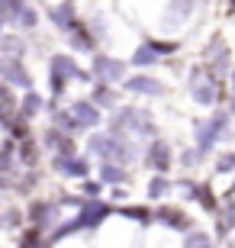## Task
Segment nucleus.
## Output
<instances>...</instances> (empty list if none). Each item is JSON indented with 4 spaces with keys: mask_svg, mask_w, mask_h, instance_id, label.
I'll list each match as a JSON object with an SVG mask.
<instances>
[{
    "mask_svg": "<svg viewBox=\"0 0 235 248\" xmlns=\"http://www.w3.org/2000/svg\"><path fill=\"white\" fill-rule=\"evenodd\" d=\"M91 152L94 155H100V158H113V161H129V152L123 142H116V139H107V136H91Z\"/></svg>",
    "mask_w": 235,
    "mask_h": 248,
    "instance_id": "1",
    "label": "nucleus"
},
{
    "mask_svg": "<svg viewBox=\"0 0 235 248\" xmlns=\"http://www.w3.org/2000/svg\"><path fill=\"white\" fill-rule=\"evenodd\" d=\"M0 78H7L10 84H23V87H29V74L23 71V64H19V58H0Z\"/></svg>",
    "mask_w": 235,
    "mask_h": 248,
    "instance_id": "2",
    "label": "nucleus"
},
{
    "mask_svg": "<svg viewBox=\"0 0 235 248\" xmlns=\"http://www.w3.org/2000/svg\"><path fill=\"white\" fill-rule=\"evenodd\" d=\"M107 216H110V206H107V203L87 200V203H84V213L78 216V222H81V226H97V222H103Z\"/></svg>",
    "mask_w": 235,
    "mask_h": 248,
    "instance_id": "3",
    "label": "nucleus"
},
{
    "mask_svg": "<svg viewBox=\"0 0 235 248\" xmlns=\"http://www.w3.org/2000/svg\"><path fill=\"white\" fill-rule=\"evenodd\" d=\"M94 71H97V78H103V81H119V78H123V64H119L116 58L97 55V62H94Z\"/></svg>",
    "mask_w": 235,
    "mask_h": 248,
    "instance_id": "4",
    "label": "nucleus"
},
{
    "mask_svg": "<svg viewBox=\"0 0 235 248\" xmlns=\"http://www.w3.org/2000/svg\"><path fill=\"white\" fill-rule=\"evenodd\" d=\"M29 216H32V222H36V229H46V226L55 222V203L36 200V203H32V210H29Z\"/></svg>",
    "mask_w": 235,
    "mask_h": 248,
    "instance_id": "5",
    "label": "nucleus"
},
{
    "mask_svg": "<svg viewBox=\"0 0 235 248\" xmlns=\"http://www.w3.org/2000/svg\"><path fill=\"white\" fill-rule=\"evenodd\" d=\"M74 116V120L81 123V126H94V123L100 120V113H97V107L94 103H87V100H78V103H71V110H68Z\"/></svg>",
    "mask_w": 235,
    "mask_h": 248,
    "instance_id": "6",
    "label": "nucleus"
},
{
    "mask_svg": "<svg viewBox=\"0 0 235 248\" xmlns=\"http://www.w3.org/2000/svg\"><path fill=\"white\" fill-rule=\"evenodd\" d=\"M46 142L55 148V152H58V158H74V142L68 136H62L58 129H48V132H46Z\"/></svg>",
    "mask_w": 235,
    "mask_h": 248,
    "instance_id": "7",
    "label": "nucleus"
},
{
    "mask_svg": "<svg viewBox=\"0 0 235 248\" xmlns=\"http://www.w3.org/2000/svg\"><path fill=\"white\" fill-rule=\"evenodd\" d=\"M55 171L68 174V177H84L87 174V165H84L81 158H55Z\"/></svg>",
    "mask_w": 235,
    "mask_h": 248,
    "instance_id": "8",
    "label": "nucleus"
},
{
    "mask_svg": "<svg viewBox=\"0 0 235 248\" xmlns=\"http://www.w3.org/2000/svg\"><path fill=\"white\" fill-rule=\"evenodd\" d=\"M52 74H58V78H64V81H68V78H84V74L78 71V64H74L68 55H55L52 58Z\"/></svg>",
    "mask_w": 235,
    "mask_h": 248,
    "instance_id": "9",
    "label": "nucleus"
},
{
    "mask_svg": "<svg viewBox=\"0 0 235 248\" xmlns=\"http://www.w3.org/2000/svg\"><path fill=\"white\" fill-rule=\"evenodd\" d=\"M48 13H52V23L62 29H71L78 19H74V7L71 3H62V7H48Z\"/></svg>",
    "mask_w": 235,
    "mask_h": 248,
    "instance_id": "10",
    "label": "nucleus"
},
{
    "mask_svg": "<svg viewBox=\"0 0 235 248\" xmlns=\"http://www.w3.org/2000/svg\"><path fill=\"white\" fill-rule=\"evenodd\" d=\"M148 165H152L155 171H168V145H164V142H155V145L148 148Z\"/></svg>",
    "mask_w": 235,
    "mask_h": 248,
    "instance_id": "11",
    "label": "nucleus"
},
{
    "mask_svg": "<svg viewBox=\"0 0 235 248\" xmlns=\"http://www.w3.org/2000/svg\"><path fill=\"white\" fill-rule=\"evenodd\" d=\"M13 10V23H23V26H36V13L29 3H10Z\"/></svg>",
    "mask_w": 235,
    "mask_h": 248,
    "instance_id": "12",
    "label": "nucleus"
},
{
    "mask_svg": "<svg viewBox=\"0 0 235 248\" xmlns=\"http://www.w3.org/2000/svg\"><path fill=\"white\" fill-rule=\"evenodd\" d=\"M68 32H71V42H74V48H84V52H87V48H94V39H91V32H87V29H84L81 23H74V26L68 29Z\"/></svg>",
    "mask_w": 235,
    "mask_h": 248,
    "instance_id": "13",
    "label": "nucleus"
},
{
    "mask_svg": "<svg viewBox=\"0 0 235 248\" xmlns=\"http://www.w3.org/2000/svg\"><path fill=\"white\" fill-rule=\"evenodd\" d=\"M126 87L139 93H161V84L152 81V78H132V81H126Z\"/></svg>",
    "mask_w": 235,
    "mask_h": 248,
    "instance_id": "14",
    "label": "nucleus"
},
{
    "mask_svg": "<svg viewBox=\"0 0 235 248\" xmlns=\"http://www.w3.org/2000/svg\"><path fill=\"white\" fill-rule=\"evenodd\" d=\"M39 110H42V100H39L36 93H26L23 97V107H19V120H32Z\"/></svg>",
    "mask_w": 235,
    "mask_h": 248,
    "instance_id": "15",
    "label": "nucleus"
},
{
    "mask_svg": "<svg viewBox=\"0 0 235 248\" xmlns=\"http://www.w3.org/2000/svg\"><path fill=\"white\" fill-rule=\"evenodd\" d=\"M0 48L7 52V58H19V55H23V42H19V39H13V36L0 39Z\"/></svg>",
    "mask_w": 235,
    "mask_h": 248,
    "instance_id": "16",
    "label": "nucleus"
},
{
    "mask_svg": "<svg viewBox=\"0 0 235 248\" xmlns=\"http://www.w3.org/2000/svg\"><path fill=\"white\" fill-rule=\"evenodd\" d=\"M158 216H161V219H168V226H177V229H187V219H184V216H181L177 210H161Z\"/></svg>",
    "mask_w": 235,
    "mask_h": 248,
    "instance_id": "17",
    "label": "nucleus"
},
{
    "mask_svg": "<svg viewBox=\"0 0 235 248\" xmlns=\"http://www.w3.org/2000/svg\"><path fill=\"white\" fill-rule=\"evenodd\" d=\"M94 103H100V107H110V103H113V91H110L107 84H97V91H94Z\"/></svg>",
    "mask_w": 235,
    "mask_h": 248,
    "instance_id": "18",
    "label": "nucleus"
},
{
    "mask_svg": "<svg viewBox=\"0 0 235 248\" xmlns=\"http://www.w3.org/2000/svg\"><path fill=\"white\" fill-rule=\"evenodd\" d=\"M36 155H39V152H36V142H29V139H26V142L19 145V161L32 165V161H36Z\"/></svg>",
    "mask_w": 235,
    "mask_h": 248,
    "instance_id": "19",
    "label": "nucleus"
},
{
    "mask_svg": "<svg viewBox=\"0 0 235 248\" xmlns=\"http://www.w3.org/2000/svg\"><path fill=\"white\" fill-rule=\"evenodd\" d=\"M55 123H58L62 129H68V132H78V129H81V123L74 120L71 113H58V116H55Z\"/></svg>",
    "mask_w": 235,
    "mask_h": 248,
    "instance_id": "20",
    "label": "nucleus"
},
{
    "mask_svg": "<svg viewBox=\"0 0 235 248\" xmlns=\"http://www.w3.org/2000/svg\"><path fill=\"white\" fill-rule=\"evenodd\" d=\"M132 62H136V64H152L155 62V48L152 46H142L136 52V58H132Z\"/></svg>",
    "mask_w": 235,
    "mask_h": 248,
    "instance_id": "21",
    "label": "nucleus"
},
{
    "mask_svg": "<svg viewBox=\"0 0 235 248\" xmlns=\"http://www.w3.org/2000/svg\"><path fill=\"white\" fill-rule=\"evenodd\" d=\"M123 216H129V219H142V222L152 219V213L142 210V206H126V210H123Z\"/></svg>",
    "mask_w": 235,
    "mask_h": 248,
    "instance_id": "22",
    "label": "nucleus"
},
{
    "mask_svg": "<svg viewBox=\"0 0 235 248\" xmlns=\"http://www.w3.org/2000/svg\"><path fill=\"white\" fill-rule=\"evenodd\" d=\"M10 132H13V139H23V142H26V120H19L16 116V123H10Z\"/></svg>",
    "mask_w": 235,
    "mask_h": 248,
    "instance_id": "23",
    "label": "nucleus"
},
{
    "mask_svg": "<svg viewBox=\"0 0 235 248\" xmlns=\"http://www.w3.org/2000/svg\"><path fill=\"white\" fill-rule=\"evenodd\" d=\"M103 181H110V184H116V181H123V171H119L116 165H107V168H103Z\"/></svg>",
    "mask_w": 235,
    "mask_h": 248,
    "instance_id": "24",
    "label": "nucleus"
},
{
    "mask_svg": "<svg viewBox=\"0 0 235 248\" xmlns=\"http://www.w3.org/2000/svg\"><path fill=\"white\" fill-rule=\"evenodd\" d=\"M13 103H16V100H13V93H10V87H7L3 81H0V107H13Z\"/></svg>",
    "mask_w": 235,
    "mask_h": 248,
    "instance_id": "25",
    "label": "nucleus"
},
{
    "mask_svg": "<svg viewBox=\"0 0 235 248\" xmlns=\"http://www.w3.org/2000/svg\"><path fill=\"white\" fill-rule=\"evenodd\" d=\"M36 245H39V229H32V232L23 235V245H19V248H36Z\"/></svg>",
    "mask_w": 235,
    "mask_h": 248,
    "instance_id": "26",
    "label": "nucleus"
},
{
    "mask_svg": "<svg viewBox=\"0 0 235 248\" xmlns=\"http://www.w3.org/2000/svg\"><path fill=\"white\" fill-rule=\"evenodd\" d=\"M187 248H209V239H206V235H190Z\"/></svg>",
    "mask_w": 235,
    "mask_h": 248,
    "instance_id": "27",
    "label": "nucleus"
},
{
    "mask_svg": "<svg viewBox=\"0 0 235 248\" xmlns=\"http://www.w3.org/2000/svg\"><path fill=\"white\" fill-rule=\"evenodd\" d=\"M19 219H23V216H19V210H10L7 213V226H19Z\"/></svg>",
    "mask_w": 235,
    "mask_h": 248,
    "instance_id": "28",
    "label": "nucleus"
},
{
    "mask_svg": "<svg viewBox=\"0 0 235 248\" xmlns=\"http://www.w3.org/2000/svg\"><path fill=\"white\" fill-rule=\"evenodd\" d=\"M164 190H168L164 181H152V197H158V193H164Z\"/></svg>",
    "mask_w": 235,
    "mask_h": 248,
    "instance_id": "29",
    "label": "nucleus"
},
{
    "mask_svg": "<svg viewBox=\"0 0 235 248\" xmlns=\"http://www.w3.org/2000/svg\"><path fill=\"white\" fill-rule=\"evenodd\" d=\"M84 190H87V193H100V184H94V181H87V184H84Z\"/></svg>",
    "mask_w": 235,
    "mask_h": 248,
    "instance_id": "30",
    "label": "nucleus"
},
{
    "mask_svg": "<svg viewBox=\"0 0 235 248\" xmlns=\"http://www.w3.org/2000/svg\"><path fill=\"white\" fill-rule=\"evenodd\" d=\"M0 23H3V19H0Z\"/></svg>",
    "mask_w": 235,
    "mask_h": 248,
    "instance_id": "31",
    "label": "nucleus"
}]
</instances>
